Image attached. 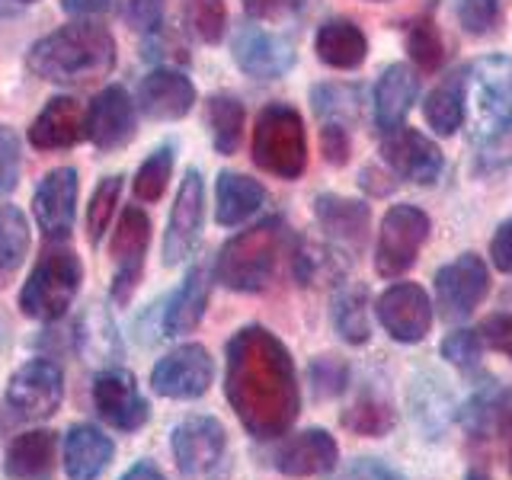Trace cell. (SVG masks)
Here are the masks:
<instances>
[{
    "label": "cell",
    "mask_w": 512,
    "mask_h": 480,
    "mask_svg": "<svg viewBox=\"0 0 512 480\" xmlns=\"http://www.w3.org/2000/svg\"><path fill=\"white\" fill-rule=\"evenodd\" d=\"M20 167H23V141L10 125H0V196L20 186Z\"/></svg>",
    "instance_id": "cell-42"
},
{
    "label": "cell",
    "mask_w": 512,
    "mask_h": 480,
    "mask_svg": "<svg viewBox=\"0 0 512 480\" xmlns=\"http://www.w3.org/2000/svg\"><path fill=\"white\" fill-rule=\"evenodd\" d=\"M128 23L141 32H157L160 29V16H164V4L160 0H132L128 4Z\"/></svg>",
    "instance_id": "cell-49"
},
{
    "label": "cell",
    "mask_w": 512,
    "mask_h": 480,
    "mask_svg": "<svg viewBox=\"0 0 512 480\" xmlns=\"http://www.w3.org/2000/svg\"><path fill=\"white\" fill-rule=\"evenodd\" d=\"M416 96H420V80H416V71L410 64H391V68H384L372 96L375 125L381 132H391V128L404 125L410 109L416 106Z\"/></svg>",
    "instance_id": "cell-27"
},
{
    "label": "cell",
    "mask_w": 512,
    "mask_h": 480,
    "mask_svg": "<svg viewBox=\"0 0 512 480\" xmlns=\"http://www.w3.org/2000/svg\"><path fill=\"white\" fill-rule=\"evenodd\" d=\"M298 0H244V10L256 23H276L295 10Z\"/></svg>",
    "instance_id": "cell-51"
},
{
    "label": "cell",
    "mask_w": 512,
    "mask_h": 480,
    "mask_svg": "<svg viewBox=\"0 0 512 480\" xmlns=\"http://www.w3.org/2000/svg\"><path fill=\"white\" fill-rule=\"evenodd\" d=\"M432 221L420 205L400 202L391 205L381 218L378 244H375V272L381 279L404 276L413 263L420 260V253L429 240Z\"/></svg>",
    "instance_id": "cell-7"
},
{
    "label": "cell",
    "mask_w": 512,
    "mask_h": 480,
    "mask_svg": "<svg viewBox=\"0 0 512 480\" xmlns=\"http://www.w3.org/2000/svg\"><path fill=\"white\" fill-rule=\"evenodd\" d=\"M253 164L279 180H298L308 170V132L295 106L269 103L260 109L253 125Z\"/></svg>",
    "instance_id": "cell-5"
},
{
    "label": "cell",
    "mask_w": 512,
    "mask_h": 480,
    "mask_svg": "<svg viewBox=\"0 0 512 480\" xmlns=\"http://www.w3.org/2000/svg\"><path fill=\"white\" fill-rule=\"evenodd\" d=\"M464 480H490V477H487L484 471H471V474H468V477H464Z\"/></svg>",
    "instance_id": "cell-55"
},
{
    "label": "cell",
    "mask_w": 512,
    "mask_h": 480,
    "mask_svg": "<svg viewBox=\"0 0 512 480\" xmlns=\"http://www.w3.org/2000/svg\"><path fill=\"white\" fill-rule=\"evenodd\" d=\"M215 381L212 352L199 343H183L160 356L151 368V388L154 394L167 400H199L208 394Z\"/></svg>",
    "instance_id": "cell-12"
},
{
    "label": "cell",
    "mask_w": 512,
    "mask_h": 480,
    "mask_svg": "<svg viewBox=\"0 0 512 480\" xmlns=\"http://www.w3.org/2000/svg\"><path fill=\"white\" fill-rule=\"evenodd\" d=\"M480 336H484L487 349L500 352V356H506L512 362V314H490L484 324L477 327Z\"/></svg>",
    "instance_id": "cell-48"
},
{
    "label": "cell",
    "mask_w": 512,
    "mask_h": 480,
    "mask_svg": "<svg viewBox=\"0 0 512 480\" xmlns=\"http://www.w3.org/2000/svg\"><path fill=\"white\" fill-rule=\"evenodd\" d=\"M112 458H116V442H112L100 426L74 423L61 445V464L68 480H100Z\"/></svg>",
    "instance_id": "cell-23"
},
{
    "label": "cell",
    "mask_w": 512,
    "mask_h": 480,
    "mask_svg": "<svg viewBox=\"0 0 512 480\" xmlns=\"http://www.w3.org/2000/svg\"><path fill=\"white\" fill-rule=\"evenodd\" d=\"M381 160L388 164L394 176L420 186H432L445 170V157L439 144L407 125H397L391 132H384Z\"/></svg>",
    "instance_id": "cell-17"
},
{
    "label": "cell",
    "mask_w": 512,
    "mask_h": 480,
    "mask_svg": "<svg viewBox=\"0 0 512 480\" xmlns=\"http://www.w3.org/2000/svg\"><path fill=\"white\" fill-rule=\"evenodd\" d=\"M205 224V180L199 170H186L167 218L164 231V263L180 266L196 250Z\"/></svg>",
    "instance_id": "cell-16"
},
{
    "label": "cell",
    "mask_w": 512,
    "mask_h": 480,
    "mask_svg": "<svg viewBox=\"0 0 512 480\" xmlns=\"http://www.w3.org/2000/svg\"><path fill=\"white\" fill-rule=\"evenodd\" d=\"M170 176H173V144H160V148H154L135 170V180H132L135 199L157 202L167 192Z\"/></svg>",
    "instance_id": "cell-36"
},
{
    "label": "cell",
    "mask_w": 512,
    "mask_h": 480,
    "mask_svg": "<svg viewBox=\"0 0 512 480\" xmlns=\"http://www.w3.org/2000/svg\"><path fill=\"white\" fill-rule=\"evenodd\" d=\"M58 461V436L52 429H26L4 452L7 480H52Z\"/></svg>",
    "instance_id": "cell-25"
},
{
    "label": "cell",
    "mask_w": 512,
    "mask_h": 480,
    "mask_svg": "<svg viewBox=\"0 0 512 480\" xmlns=\"http://www.w3.org/2000/svg\"><path fill=\"white\" fill-rule=\"evenodd\" d=\"M458 20L468 36H490L500 23V0H461Z\"/></svg>",
    "instance_id": "cell-43"
},
{
    "label": "cell",
    "mask_w": 512,
    "mask_h": 480,
    "mask_svg": "<svg viewBox=\"0 0 512 480\" xmlns=\"http://www.w3.org/2000/svg\"><path fill=\"white\" fill-rule=\"evenodd\" d=\"M285 250V221L279 215L250 224L237 231L228 244L218 250L215 279L240 295H256L272 282Z\"/></svg>",
    "instance_id": "cell-3"
},
{
    "label": "cell",
    "mask_w": 512,
    "mask_h": 480,
    "mask_svg": "<svg viewBox=\"0 0 512 480\" xmlns=\"http://www.w3.org/2000/svg\"><path fill=\"white\" fill-rule=\"evenodd\" d=\"M90 397H93L96 416H100L109 429L138 432L151 416V407H148V400H144L135 375L119 365L100 368V372L93 375Z\"/></svg>",
    "instance_id": "cell-11"
},
{
    "label": "cell",
    "mask_w": 512,
    "mask_h": 480,
    "mask_svg": "<svg viewBox=\"0 0 512 480\" xmlns=\"http://www.w3.org/2000/svg\"><path fill=\"white\" fill-rule=\"evenodd\" d=\"M224 397L253 439H282L301 413L298 375L288 346L266 327H244L228 340Z\"/></svg>",
    "instance_id": "cell-1"
},
{
    "label": "cell",
    "mask_w": 512,
    "mask_h": 480,
    "mask_svg": "<svg viewBox=\"0 0 512 480\" xmlns=\"http://www.w3.org/2000/svg\"><path fill=\"white\" fill-rule=\"evenodd\" d=\"M205 119H208V135H212L215 151L231 157L240 148V135H244V103L231 93H215L205 103Z\"/></svg>",
    "instance_id": "cell-31"
},
{
    "label": "cell",
    "mask_w": 512,
    "mask_h": 480,
    "mask_svg": "<svg viewBox=\"0 0 512 480\" xmlns=\"http://www.w3.org/2000/svg\"><path fill=\"white\" fill-rule=\"evenodd\" d=\"M84 285V263L68 247H45L20 288V311L39 324H58Z\"/></svg>",
    "instance_id": "cell-4"
},
{
    "label": "cell",
    "mask_w": 512,
    "mask_h": 480,
    "mask_svg": "<svg viewBox=\"0 0 512 480\" xmlns=\"http://www.w3.org/2000/svg\"><path fill=\"white\" fill-rule=\"evenodd\" d=\"M119 480H167V477H164V471H160L154 461H135Z\"/></svg>",
    "instance_id": "cell-54"
},
{
    "label": "cell",
    "mask_w": 512,
    "mask_h": 480,
    "mask_svg": "<svg viewBox=\"0 0 512 480\" xmlns=\"http://www.w3.org/2000/svg\"><path fill=\"white\" fill-rule=\"evenodd\" d=\"M496 439H503L506 458H509V471H512V391L506 397V407H503V416H500V429H496Z\"/></svg>",
    "instance_id": "cell-53"
},
{
    "label": "cell",
    "mask_w": 512,
    "mask_h": 480,
    "mask_svg": "<svg viewBox=\"0 0 512 480\" xmlns=\"http://www.w3.org/2000/svg\"><path fill=\"white\" fill-rule=\"evenodd\" d=\"M32 244L29 221L16 205L0 202V272L13 279V272L26 263V253Z\"/></svg>",
    "instance_id": "cell-33"
},
{
    "label": "cell",
    "mask_w": 512,
    "mask_h": 480,
    "mask_svg": "<svg viewBox=\"0 0 512 480\" xmlns=\"http://www.w3.org/2000/svg\"><path fill=\"white\" fill-rule=\"evenodd\" d=\"M314 215L320 231L327 234V240L336 250H359L365 231H368V205L359 199H346V196H324L314 199Z\"/></svg>",
    "instance_id": "cell-26"
},
{
    "label": "cell",
    "mask_w": 512,
    "mask_h": 480,
    "mask_svg": "<svg viewBox=\"0 0 512 480\" xmlns=\"http://www.w3.org/2000/svg\"><path fill=\"white\" fill-rule=\"evenodd\" d=\"M26 68L48 84H90L116 68V39L96 20L64 23L32 42Z\"/></svg>",
    "instance_id": "cell-2"
},
{
    "label": "cell",
    "mask_w": 512,
    "mask_h": 480,
    "mask_svg": "<svg viewBox=\"0 0 512 480\" xmlns=\"http://www.w3.org/2000/svg\"><path fill=\"white\" fill-rule=\"evenodd\" d=\"M320 154H324L327 164L346 167L349 154H352L349 128L346 125H324V128H320Z\"/></svg>",
    "instance_id": "cell-47"
},
{
    "label": "cell",
    "mask_w": 512,
    "mask_h": 480,
    "mask_svg": "<svg viewBox=\"0 0 512 480\" xmlns=\"http://www.w3.org/2000/svg\"><path fill=\"white\" fill-rule=\"evenodd\" d=\"M407 52H410L413 64L423 74H436L442 68V61H445V39H442L436 20H432V10L420 13L407 26Z\"/></svg>",
    "instance_id": "cell-35"
},
{
    "label": "cell",
    "mask_w": 512,
    "mask_h": 480,
    "mask_svg": "<svg viewBox=\"0 0 512 480\" xmlns=\"http://www.w3.org/2000/svg\"><path fill=\"white\" fill-rule=\"evenodd\" d=\"M375 4H381V0H375Z\"/></svg>",
    "instance_id": "cell-57"
},
{
    "label": "cell",
    "mask_w": 512,
    "mask_h": 480,
    "mask_svg": "<svg viewBox=\"0 0 512 480\" xmlns=\"http://www.w3.org/2000/svg\"><path fill=\"white\" fill-rule=\"evenodd\" d=\"M336 464H340V445L320 426L282 439L276 445V452H272V468L282 477H295V480L330 474Z\"/></svg>",
    "instance_id": "cell-20"
},
{
    "label": "cell",
    "mask_w": 512,
    "mask_h": 480,
    "mask_svg": "<svg viewBox=\"0 0 512 480\" xmlns=\"http://www.w3.org/2000/svg\"><path fill=\"white\" fill-rule=\"evenodd\" d=\"M346 381H349L346 362L333 359V356L314 359V365H311V384H314L317 397H336L346 388Z\"/></svg>",
    "instance_id": "cell-44"
},
{
    "label": "cell",
    "mask_w": 512,
    "mask_h": 480,
    "mask_svg": "<svg viewBox=\"0 0 512 480\" xmlns=\"http://www.w3.org/2000/svg\"><path fill=\"white\" fill-rule=\"evenodd\" d=\"M135 135H138L135 100L119 84L103 87L87 109V138L93 141V148L103 154L122 151L135 141Z\"/></svg>",
    "instance_id": "cell-18"
},
{
    "label": "cell",
    "mask_w": 512,
    "mask_h": 480,
    "mask_svg": "<svg viewBox=\"0 0 512 480\" xmlns=\"http://www.w3.org/2000/svg\"><path fill=\"white\" fill-rule=\"evenodd\" d=\"M266 202L263 183H256L247 173L221 170L215 183V221L221 228H237L247 218H253Z\"/></svg>",
    "instance_id": "cell-28"
},
{
    "label": "cell",
    "mask_w": 512,
    "mask_h": 480,
    "mask_svg": "<svg viewBox=\"0 0 512 480\" xmlns=\"http://www.w3.org/2000/svg\"><path fill=\"white\" fill-rule=\"evenodd\" d=\"M423 116H426V125L432 128V132L442 135V138L458 132V128L464 125V119H468V109H464V71L445 77L442 84L426 96Z\"/></svg>",
    "instance_id": "cell-30"
},
{
    "label": "cell",
    "mask_w": 512,
    "mask_h": 480,
    "mask_svg": "<svg viewBox=\"0 0 512 480\" xmlns=\"http://www.w3.org/2000/svg\"><path fill=\"white\" fill-rule=\"evenodd\" d=\"M464 109L474 128V144L512 125V58L484 55L464 71Z\"/></svg>",
    "instance_id": "cell-6"
},
{
    "label": "cell",
    "mask_w": 512,
    "mask_h": 480,
    "mask_svg": "<svg viewBox=\"0 0 512 480\" xmlns=\"http://www.w3.org/2000/svg\"><path fill=\"white\" fill-rule=\"evenodd\" d=\"M311 106L324 125H352L359 119L362 93L352 84H317L311 90Z\"/></svg>",
    "instance_id": "cell-34"
},
{
    "label": "cell",
    "mask_w": 512,
    "mask_h": 480,
    "mask_svg": "<svg viewBox=\"0 0 512 480\" xmlns=\"http://www.w3.org/2000/svg\"><path fill=\"white\" fill-rule=\"evenodd\" d=\"M327 480H400V477L378 458H352L343 468L336 464Z\"/></svg>",
    "instance_id": "cell-46"
},
{
    "label": "cell",
    "mask_w": 512,
    "mask_h": 480,
    "mask_svg": "<svg viewBox=\"0 0 512 480\" xmlns=\"http://www.w3.org/2000/svg\"><path fill=\"white\" fill-rule=\"evenodd\" d=\"M212 276L215 269H208V263H192L183 285L176 288L173 298L164 308V336H186L192 333L208 311V298H212Z\"/></svg>",
    "instance_id": "cell-24"
},
{
    "label": "cell",
    "mask_w": 512,
    "mask_h": 480,
    "mask_svg": "<svg viewBox=\"0 0 512 480\" xmlns=\"http://www.w3.org/2000/svg\"><path fill=\"white\" fill-rule=\"evenodd\" d=\"M80 138H87V109L74 96H52L29 125L36 151H68Z\"/></svg>",
    "instance_id": "cell-22"
},
{
    "label": "cell",
    "mask_w": 512,
    "mask_h": 480,
    "mask_svg": "<svg viewBox=\"0 0 512 480\" xmlns=\"http://www.w3.org/2000/svg\"><path fill=\"white\" fill-rule=\"evenodd\" d=\"M317 58L336 71H356L368 58V39L352 20H327L314 36Z\"/></svg>",
    "instance_id": "cell-29"
},
{
    "label": "cell",
    "mask_w": 512,
    "mask_h": 480,
    "mask_svg": "<svg viewBox=\"0 0 512 480\" xmlns=\"http://www.w3.org/2000/svg\"><path fill=\"white\" fill-rule=\"evenodd\" d=\"M333 327L349 346H365L372 340L368 324V292L359 285H346L333 301Z\"/></svg>",
    "instance_id": "cell-32"
},
{
    "label": "cell",
    "mask_w": 512,
    "mask_h": 480,
    "mask_svg": "<svg viewBox=\"0 0 512 480\" xmlns=\"http://www.w3.org/2000/svg\"><path fill=\"white\" fill-rule=\"evenodd\" d=\"M490 260L493 266L512 276V218H506L500 228L493 231L490 237Z\"/></svg>",
    "instance_id": "cell-50"
},
{
    "label": "cell",
    "mask_w": 512,
    "mask_h": 480,
    "mask_svg": "<svg viewBox=\"0 0 512 480\" xmlns=\"http://www.w3.org/2000/svg\"><path fill=\"white\" fill-rule=\"evenodd\" d=\"M477 160L484 170H503L512 167V125H506L503 132L490 135L487 141L477 144Z\"/></svg>",
    "instance_id": "cell-45"
},
{
    "label": "cell",
    "mask_w": 512,
    "mask_h": 480,
    "mask_svg": "<svg viewBox=\"0 0 512 480\" xmlns=\"http://www.w3.org/2000/svg\"><path fill=\"white\" fill-rule=\"evenodd\" d=\"M151 247V218L144 215V208L128 205L119 215L116 231L109 240V260H112V285L109 295L116 304H128L135 295L144 272V256Z\"/></svg>",
    "instance_id": "cell-9"
},
{
    "label": "cell",
    "mask_w": 512,
    "mask_h": 480,
    "mask_svg": "<svg viewBox=\"0 0 512 480\" xmlns=\"http://www.w3.org/2000/svg\"><path fill=\"white\" fill-rule=\"evenodd\" d=\"M231 58L240 71L256 80H276L292 71L295 45L263 23H240L231 39Z\"/></svg>",
    "instance_id": "cell-15"
},
{
    "label": "cell",
    "mask_w": 512,
    "mask_h": 480,
    "mask_svg": "<svg viewBox=\"0 0 512 480\" xmlns=\"http://www.w3.org/2000/svg\"><path fill=\"white\" fill-rule=\"evenodd\" d=\"M119 0H61V10L77 20H90V16H103L109 10H116Z\"/></svg>",
    "instance_id": "cell-52"
},
{
    "label": "cell",
    "mask_w": 512,
    "mask_h": 480,
    "mask_svg": "<svg viewBox=\"0 0 512 480\" xmlns=\"http://www.w3.org/2000/svg\"><path fill=\"white\" fill-rule=\"evenodd\" d=\"M343 426L349 432H356V436L378 439L394 426V410L388 400H381V397H362L356 407H349L343 413Z\"/></svg>",
    "instance_id": "cell-40"
},
{
    "label": "cell",
    "mask_w": 512,
    "mask_h": 480,
    "mask_svg": "<svg viewBox=\"0 0 512 480\" xmlns=\"http://www.w3.org/2000/svg\"><path fill=\"white\" fill-rule=\"evenodd\" d=\"M436 304L426 295V288L416 282H394L384 288L375 301L378 324L388 330L391 340L397 343H423L432 330V317H436Z\"/></svg>",
    "instance_id": "cell-14"
},
{
    "label": "cell",
    "mask_w": 512,
    "mask_h": 480,
    "mask_svg": "<svg viewBox=\"0 0 512 480\" xmlns=\"http://www.w3.org/2000/svg\"><path fill=\"white\" fill-rule=\"evenodd\" d=\"M13 4H26L29 7V4H36V0H13Z\"/></svg>",
    "instance_id": "cell-56"
},
{
    "label": "cell",
    "mask_w": 512,
    "mask_h": 480,
    "mask_svg": "<svg viewBox=\"0 0 512 480\" xmlns=\"http://www.w3.org/2000/svg\"><path fill=\"white\" fill-rule=\"evenodd\" d=\"M119 196H122V176L119 173L103 176V180L96 183L90 205H87V234H90L93 247L100 244L103 234L109 231V221H112V215H116Z\"/></svg>",
    "instance_id": "cell-39"
},
{
    "label": "cell",
    "mask_w": 512,
    "mask_h": 480,
    "mask_svg": "<svg viewBox=\"0 0 512 480\" xmlns=\"http://www.w3.org/2000/svg\"><path fill=\"white\" fill-rule=\"evenodd\" d=\"M183 20L199 42L218 45L228 32V7H224V0H186Z\"/></svg>",
    "instance_id": "cell-38"
},
{
    "label": "cell",
    "mask_w": 512,
    "mask_h": 480,
    "mask_svg": "<svg viewBox=\"0 0 512 480\" xmlns=\"http://www.w3.org/2000/svg\"><path fill=\"white\" fill-rule=\"evenodd\" d=\"M170 448L180 474L186 480H202L218 468L228 452V429L212 413H192L173 426Z\"/></svg>",
    "instance_id": "cell-10"
},
{
    "label": "cell",
    "mask_w": 512,
    "mask_h": 480,
    "mask_svg": "<svg viewBox=\"0 0 512 480\" xmlns=\"http://www.w3.org/2000/svg\"><path fill=\"white\" fill-rule=\"evenodd\" d=\"M340 256H343V250H336L333 244H298L295 276L301 279V285L330 282L336 276H343Z\"/></svg>",
    "instance_id": "cell-37"
},
{
    "label": "cell",
    "mask_w": 512,
    "mask_h": 480,
    "mask_svg": "<svg viewBox=\"0 0 512 480\" xmlns=\"http://www.w3.org/2000/svg\"><path fill=\"white\" fill-rule=\"evenodd\" d=\"M77 196H80V176L74 167H55L42 176V183L36 186V196H32V212L42 234L61 244L68 240L74 231V218H77Z\"/></svg>",
    "instance_id": "cell-19"
},
{
    "label": "cell",
    "mask_w": 512,
    "mask_h": 480,
    "mask_svg": "<svg viewBox=\"0 0 512 480\" xmlns=\"http://www.w3.org/2000/svg\"><path fill=\"white\" fill-rule=\"evenodd\" d=\"M196 106V84L180 68H154L138 84V109L154 122H176Z\"/></svg>",
    "instance_id": "cell-21"
},
{
    "label": "cell",
    "mask_w": 512,
    "mask_h": 480,
    "mask_svg": "<svg viewBox=\"0 0 512 480\" xmlns=\"http://www.w3.org/2000/svg\"><path fill=\"white\" fill-rule=\"evenodd\" d=\"M484 336H480V330H455V333H448L439 352H442V359L445 362H452L455 368H474L480 362V356H484Z\"/></svg>",
    "instance_id": "cell-41"
},
{
    "label": "cell",
    "mask_w": 512,
    "mask_h": 480,
    "mask_svg": "<svg viewBox=\"0 0 512 480\" xmlns=\"http://www.w3.org/2000/svg\"><path fill=\"white\" fill-rule=\"evenodd\" d=\"M490 295V269L477 253H461L436 272V308L445 320L471 317Z\"/></svg>",
    "instance_id": "cell-13"
},
{
    "label": "cell",
    "mask_w": 512,
    "mask_h": 480,
    "mask_svg": "<svg viewBox=\"0 0 512 480\" xmlns=\"http://www.w3.org/2000/svg\"><path fill=\"white\" fill-rule=\"evenodd\" d=\"M4 404L26 423L52 420L64 404V372L52 359H29L7 381Z\"/></svg>",
    "instance_id": "cell-8"
}]
</instances>
